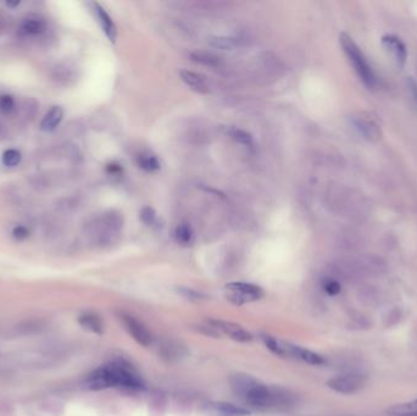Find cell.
Here are the masks:
<instances>
[{
  "label": "cell",
  "instance_id": "obj_29",
  "mask_svg": "<svg viewBox=\"0 0 417 416\" xmlns=\"http://www.w3.org/2000/svg\"><path fill=\"white\" fill-rule=\"evenodd\" d=\"M30 235V231L25 226H16L12 230V237L16 240H23Z\"/></svg>",
  "mask_w": 417,
  "mask_h": 416
},
{
  "label": "cell",
  "instance_id": "obj_9",
  "mask_svg": "<svg viewBox=\"0 0 417 416\" xmlns=\"http://www.w3.org/2000/svg\"><path fill=\"white\" fill-rule=\"evenodd\" d=\"M93 11H94L96 20H98L99 25H100L101 30L105 33V36L108 37L109 41L111 43H115L117 38V28L116 25L114 23L113 18H111L110 15L108 14L105 9L101 6L98 2H93Z\"/></svg>",
  "mask_w": 417,
  "mask_h": 416
},
{
  "label": "cell",
  "instance_id": "obj_3",
  "mask_svg": "<svg viewBox=\"0 0 417 416\" xmlns=\"http://www.w3.org/2000/svg\"><path fill=\"white\" fill-rule=\"evenodd\" d=\"M340 46L343 48L344 53L348 56L349 61L353 65L354 70H355L358 76L360 77L365 86L367 88H374L376 85V77H375L374 70H372L371 65L367 62L366 56L359 48L358 44L353 41L350 36L346 33H341L340 35Z\"/></svg>",
  "mask_w": 417,
  "mask_h": 416
},
{
  "label": "cell",
  "instance_id": "obj_17",
  "mask_svg": "<svg viewBox=\"0 0 417 416\" xmlns=\"http://www.w3.org/2000/svg\"><path fill=\"white\" fill-rule=\"evenodd\" d=\"M241 41L239 38H234V37H213L208 41V44H210L212 48L221 49V50H233L237 46H241Z\"/></svg>",
  "mask_w": 417,
  "mask_h": 416
},
{
  "label": "cell",
  "instance_id": "obj_14",
  "mask_svg": "<svg viewBox=\"0 0 417 416\" xmlns=\"http://www.w3.org/2000/svg\"><path fill=\"white\" fill-rule=\"evenodd\" d=\"M62 117H64V110H62V108H60V106H53V108L46 112L45 116L43 117V120H42L41 130L44 131V132H51V131H54L59 126Z\"/></svg>",
  "mask_w": 417,
  "mask_h": 416
},
{
  "label": "cell",
  "instance_id": "obj_24",
  "mask_svg": "<svg viewBox=\"0 0 417 416\" xmlns=\"http://www.w3.org/2000/svg\"><path fill=\"white\" fill-rule=\"evenodd\" d=\"M192 59L193 61L198 62V64H202V65H207V66H217L218 65V57L215 56V55L212 54H208V53H195L192 55Z\"/></svg>",
  "mask_w": 417,
  "mask_h": 416
},
{
  "label": "cell",
  "instance_id": "obj_1",
  "mask_svg": "<svg viewBox=\"0 0 417 416\" xmlns=\"http://www.w3.org/2000/svg\"><path fill=\"white\" fill-rule=\"evenodd\" d=\"M87 386L93 391L122 387L138 389L144 386L137 371L125 360H114L93 371L87 378Z\"/></svg>",
  "mask_w": 417,
  "mask_h": 416
},
{
  "label": "cell",
  "instance_id": "obj_2",
  "mask_svg": "<svg viewBox=\"0 0 417 416\" xmlns=\"http://www.w3.org/2000/svg\"><path fill=\"white\" fill-rule=\"evenodd\" d=\"M244 400L256 409H280L292 404V396L288 391L278 387L257 383L250 389Z\"/></svg>",
  "mask_w": 417,
  "mask_h": 416
},
{
  "label": "cell",
  "instance_id": "obj_19",
  "mask_svg": "<svg viewBox=\"0 0 417 416\" xmlns=\"http://www.w3.org/2000/svg\"><path fill=\"white\" fill-rule=\"evenodd\" d=\"M137 164L140 169L147 172H155L160 170V161L150 153H140L137 156Z\"/></svg>",
  "mask_w": 417,
  "mask_h": 416
},
{
  "label": "cell",
  "instance_id": "obj_15",
  "mask_svg": "<svg viewBox=\"0 0 417 416\" xmlns=\"http://www.w3.org/2000/svg\"><path fill=\"white\" fill-rule=\"evenodd\" d=\"M78 321H80L81 326L87 329V331L93 332V333L96 334L103 333V321H101L100 318H99L98 315H95V314H83V315L80 316Z\"/></svg>",
  "mask_w": 417,
  "mask_h": 416
},
{
  "label": "cell",
  "instance_id": "obj_11",
  "mask_svg": "<svg viewBox=\"0 0 417 416\" xmlns=\"http://www.w3.org/2000/svg\"><path fill=\"white\" fill-rule=\"evenodd\" d=\"M179 78L184 85L188 86L190 90L197 92V93L208 94L210 92V86H208L207 78L200 73L189 71V70H181Z\"/></svg>",
  "mask_w": 417,
  "mask_h": 416
},
{
  "label": "cell",
  "instance_id": "obj_10",
  "mask_svg": "<svg viewBox=\"0 0 417 416\" xmlns=\"http://www.w3.org/2000/svg\"><path fill=\"white\" fill-rule=\"evenodd\" d=\"M287 355H292V357L295 358V359H299V360H301V362L310 364V365L320 366L326 363V360L323 359V357H321L320 354H317V353L312 352V350H310V349H306V348L299 347V345L289 344V343H286V357Z\"/></svg>",
  "mask_w": 417,
  "mask_h": 416
},
{
  "label": "cell",
  "instance_id": "obj_5",
  "mask_svg": "<svg viewBox=\"0 0 417 416\" xmlns=\"http://www.w3.org/2000/svg\"><path fill=\"white\" fill-rule=\"evenodd\" d=\"M366 382V376L359 375V373H349V375H341L331 378L327 382V386L337 393L354 394L361 391Z\"/></svg>",
  "mask_w": 417,
  "mask_h": 416
},
{
  "label": "cell",
  "instance_id": "obj_22",
  "mask_svg": "<svg viewBox=\"0 0 417 416\" xmlns=\"http://www.w3.org/2000/svg\"><path fill=\"white\" fill-rule=\"evenodd\" d=\"M261 339L267 349H270L273 354L278 355V357H286V342L278 341L275 337L268 336V334H262Z\"/></svg>",
  "mask_w": 417,
  "mask_h": 416
},
{
  "label": "cell",
  "instance_id": "obj_13",
  "mask_svg": "<svg viewBox=\"0 0 417 416\" xmlns=\"http://www.w3.org/2000/svg\"><path fill=\"white\" fill-rule=\"evenodd\" d=\"M353 125L355 130L367 140H378L380 138L379 127L372 120L356 117L353 120Z\"/></svg>",
  "mask_w": 417,
  "mask_h": 416
},
{
  "label": "cell",
  "instance_id": "obj_8",
  "mask_svg": "<svg viewBox=\"0 0 417 416\" xmlns=\"http://www.w3.org/2000/svg\"><path fill=\"white\" fill-rule=\"evenodd\" d=\"M382 46L399 66H404L408 53H406L405 44L400 41V38L393 35L384 36L382 38Z\"/></svg>",
  "mask_w": 417,
  "mask_h": 416
},
{
  "label": "cell",
  "instance_id": "obj_21",
  "mask_svg": "<svg viewBox=\"0 0 417 416\" xmlns=\"http://www.w3.org/2000/svg\"><path fill=\"white\" fill-rule=\"evenodd\" d=\"M218 413H221L225 416H248L250 415L249 410L244 409L242 407H237L234 404H229V403H218L215 405Z\"/></svg>",
  "mask_w": 417,
  "mask_h": 416
},
{
  "label": "cell",
  "instance_id": "obj_28",
  "mask_svg": "<svg viewBox=\"0 0 417 416\" xmlns=\"http://www.w3.org/2000/svg\"><path fill=\"white\" fill-rule=\"evenodd\" d=\"M15 108V100L11 95H1L0 96V111L7 114V112L12 111Z\"/></svg>",
  "mask_w": 417,
  "mask_h": 416
},
{
  "label": "cell",
  "instance_id": "obj_20",
  "mask_svg": "<svg viewBox=\"0 0 417 416\" xmlns=\"http://www.w3.org/2000/svg\"><path fill=\"white\" fill-rule=\"evenodd\" d=\"M46 25L41 18H28L21 26V31L27 36H37L45 31Z\"/></svg>",
  "mask_w": 417,
  "mask_h": 416
},
{
  "label": "cell",
  "instance_id": "obj_27",
  "mask_svg": "<svg viewBox=\"0 0 417 416\" xmlns=\"http://www.w3.org/2000/svg\"><path fill=\"white\" fill-rule=\"evenodd\" d=\"M322 288L328 295H337V294H339L341 287H340L339 282L335 281V279L326 278V279H323V282H322Z\"/></svg>",
  "mask_w": 417,
  "mask_h": 416
},
{
  "label": "cell",
  "instance_id": "obj_23",
  "mask_svg": "<svg viewBox=\"0 0 417 416\" xmlns=\"http://www.w3.org/2000/svg\"><path fill=\"white\" fill-rule=\"evenodd\" d=\"M174 239L181 245H188L192 243L193 232L188 224H181L174 230Z\"/></svg>",
  "mask_w": 417,
  "mask_h": 416
},
{
  "label": "cell",
  "instance_id": "obj_6",
  "mask_svg": "<svg viewBox=\"0 0 417 416\" xmlns=\"http://www.w3.org/2000/svg\"><path fill=\"white\" fill-rule=\"evenodd\" d=\"M121 320L124 324L125 328L128 332L129 336L137 342L138 344L143 345V347H149L153 343V336L148 328L143 325L140 321L128 314H121Z\"/></svg>",
  "mask_w": 417,
  "mask_h": 416
},
{
  "label": "cell",
  "instance_id": "obj_7",
  "mask_svg": "<svg viewBox=\"0 0 417 416\" xmlns=\"http://www.w3.org/2000/svg\"><path fill=\"white\" fill-rule=\"evenodd\" d=\"M213 327L218 331H221L222 333H225L226 336H228L229 338L233 339L236 342H241V343H248V342L252 341V334L250 332H248L246 328H243L242 326L237 325L234 323H229V321H211Z\"/></svg>",
  "mask_w": 417,
  "mask_h": 416
},
{
  "label": "cell",
  "instance_id": "obj_31",
  "mask_svg": "<svg viewBox=\"0 0 417 416\" xmlns=\"http://www.w3.org/2000/svg\"><path fill=\"white\" fill-rule=\"evenodd\" d=\"M108 171L111 172V174H115V172H120V171H121V167H120L119 165H109V166H108Z\"/></svg>",
  "mask_w": 417,
  "mask_h": 416
},
{
  "label": "cell",
  "instance_id": "obj_26",
  "mask_svg": "<svg viewBox=\"0 0 417 416\" xmlns=\"http://www.w3.org/2000/svg\"><path fill=\"white\" fill-rule=\"evenodd\" d=\"M140 220H142L144 225L153 227L158 224V215H156L155 210H154L153 208L145 206V208H143L142 211H140Z\"/></svg>",
  "mask_w": 417,
  "mask_h": 416
},
{
  "label": "cell",
  "instance_id": "obj_30",
  "mask_svg": "<svg viewBox=\"0 0 417 416\" xmlns=\"http://www.w3.org/2000/svg\"><path fill=\"white\" fill-rule=\"evenodd\" d=\"M408 85H409V90H410L411 94H413L414 100H416V103H417V83L411 77H408Z\"/></svg>",
  "mask_w": 417,
  "mask_h": 416
},
{
  "label": "cell",
  "instance_id": "obj_12",
  "mask_svg": "<svg viewBox=\"0 0 417 416\" xmlns=\"http://www.w3.org/2000/svg\"><path fill=\"white\" fill-rule=\"evenodd\" d=\"M229 383H231V388L233 391V393L236 394L237 397H241V398L246 399L247 394L249 393L250 389L257 384L259 382L255 380L254 377H251L250 375H246V373H237V375H233L229 380Z\"/></svg>",
  "mask_w": 417,
  "mask_h": 416
},
{
  "label": "cell",
  "instance_id": "obj_16",
  "mask_svg": "<svg viewBox=\"0 0 417 416\" xmlns=\"http://www.w3.org/2000/svg\"><path fill=\"white\" fill-rule=\"evenodd\" d=\"M225 132L226 135L229 136V137L234 140V142L239 143V144L246 146H254V139H252L251 135L248 133L247 131L242 130V128L229 126L225 128Z\"/></svg>",
  "mask_w": 417,
  "mask_h": 416
},
{
  "label": "cell",
  "instance_id": "obj_25",
  "mask_svg": "<svg viewBox=\"0 0 417 416\" xmlns=\"http://www.w3.org/2000/svg\"><path fill=\"white\" fill-rule=\"evenodd\" d=\"M1 161L7 167L16 166L21 161V153L16 149H9V150H6L2 154Z\"/></svg>",
  "mask_w": 417,
  "mask_h": 416
},
{
  "label": "cell",
  "instance_id": "obj_4",
  "mask_svg": "<svg viewBox=\"0 0 417 416\" xmlns=\"http://www.w3.org/2000/svg\"><path fill=\"white\" fill-rule=\"evenodd\" d=\"M223 292L227 300L237 307L256 302L264 297V290L261 287L247 282H229L225 286Z\"/></svg>",
  "mask_w": 417,
  "mask_h": 416
},
{
  "label": "cell",
  "instance_id": "obj_18",
  "mask_svg": "<svg viewBox=\"0 0 417 416\" xmlns=\"http://www.w3.org/2000/svg\"><path fill=\"white\" fill-rule=\"evenodd\" d=\"M387 413L390 416H417V399L393 405Z\"/></svg>",
  "mask_w": 417,
  "mask_h": 416
}]
</instances>
